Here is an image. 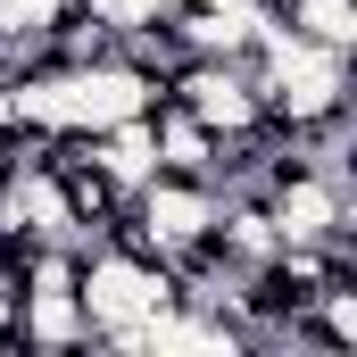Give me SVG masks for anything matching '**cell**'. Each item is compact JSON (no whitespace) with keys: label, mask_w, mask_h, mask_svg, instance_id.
<instances>
[{"label":"cell","mask_w":357,"mask_h":357,"mask_svg":"<svg viewBox=\"0 0 357 357\" xmlns=\"http://www.w3.org/2000/svg\"><path fill=\"white\" fill-rule=\"evenodd\" d=\"M75 299L91 316V341H108V333H133L142 316L175 307L183 291H175V266L158 250H142V241H91L84 274H75Z\"/></svg>","instance_id":"2"},{"label":"cell","mask_w":357,"mask_h":357,"mask_svg":"<svg viewBox=\"0 0 357 357\" xmlns=\"http://www.w3.org/2000/svg\"><path fill=\"white\" fill-rule=\"evenodd\" d=\"M250 75H258L266 125H282V133H307V125H324V116L349 108V50L307 42V33H291V25L250 50Z\"/></svg>","instance_id":"1"},{"label":"cell","mask_w":357,"mask_h":357,"mask_svg":"<svg viewBox=\"0 0 357 357\" xmlns=\"http://www.w3.org/2000/svg\"><path fill=\"white\" fill-rule=\"evenodd\" d=\"M125 208H133L142 241H150L167 266L216 233V183H208V175H167V167H158L150 183H133V199H125Z\"/></svg>","instance_id":"3"},{"label":"cell","mask_w":357,"mask_h":357,"mask_svg":"<svg viewBox=\"0 0 357 357\" xmlns=\"http://www.w3.org/2000/svg\"><path fill=\"white\" fill-rule=\"evenodd\" d=\"M150 133H158V167H167V175H208V167H216V133H208L183 100H158V108H150Z\"/></svg>","instance_id":"6"},{"label":"cell","mask_w":357,"mask_h":357,"mask_svg":"<svg viewBox=\"0 0 357 357\" xmlns=\"http://www.w3.org/2000/svg\"><path fill=\"white\" fill-rule=\"evenodd\" d=\"M274 8H282V25L307 33V42H333V50L357 42V0H274Z\"/></svg>","instance_id":"7"},{"label":"cell","mask_w":357,"mask_h":357,"mask_svg":"<svg viewBox=\"0 0 357 357\" xmlns=\"http://www.w3.org/2000/svg\"><path fill=\"white\" fill-rule=\"evenodd\" d=\"M167 100H183L216 142H225V133H250V125L266 116L250 59H175V67H167Z\"/></svg>","instance_id":"4"},{"label":"cell","mask_w":357,"mask_h":357,"mask_svg":"<svg viewBox=\"0 0 357 357\" xmlns=\"http://www.w3.org/2000/svg\"><path fill=\"white\" fill-rule=\"evenodd\" d=\"M17 349H100L75 282H25L17 291Z\"/></svg>","instance_id":"5"}]
</instances>
